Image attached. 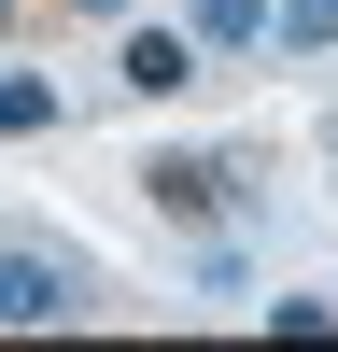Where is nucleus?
I'll return each instance as SVG.
<instances>
[{
    "instance_id": "obj_5",
    "label": "nucleus",
    "mask_w": 338,
    "mask_h": 352,
    "mask_svg": "<svg viewBox=\"0 0 338 352\" xmlns=\"http://www.w3.org/2000/svg\"><path fill=\"white\" fill-rule=\"evenodd\" d=\"M56 127V85L43 71H0V141H43Z\"/></svg>"
},
{
    "instance_id": "obj_2",
    "label": "nucleus",
    "mask_w": 338,
    "mask_h": 352,
    "mask_svg": "<svg viewBox=\"0 0 338 352\" xmlns=\"http://www.w3.org/2000/svg\"><path fill=\"white\" fill-rule=\"evenodd\" d=\"M0 324H84V268L43 254V240H14L0 254Z\"/></svg>"
},
{
    "instance_id": "obj_1",
    "label": "nucleus",
    "mask_w": 338,
    "mask_h": 352,
    "mask_svg": "<svg viewBox=\"0 0 338 352\" xmlns=\"http://www.w3.org/2000/svg\"><path fill=\"white\" fill-rule=\"evenodd\" d=\"M240 184H254L240 155H141V197H155L169 226H225V212H240Z\"/></svg>"
},
{
    "instance_id": "obj_4",
    "label": "nucleus",
    "mask_w": 338,
    "mask_h": 352,
    "mask_svg": "<svg viewBox=\"0 0 338 352\" xmlns=\"http://www.w3.org/2000/svg\"><path fill=\"white\" fill-rule=\"evenodd\" d=\"M254 43L296 71V56H324V43H338V0H268V28H254Z\"/></svg>"
},
{
    "instance_id": "obj_6",
    "label": "nucleus",
    "mask_w": 338,
    "mask_h": 352,
    "mask_svg": "<svg viewBox=\"0 0 338 352\" xmlns=\"http://www.w3.org/2000/svg\"><path fill=\"white\" fill-rule=\"evenodd\" d=\"M268 28V0H197V43H254Z\"/></svg>"
},
{
    "instance_id": "obj_7",
    "label": "nucleus",
    "mask_w": 338,
    "mask_h": 352,
    "mask_svg": "<svg viewBox=\"0 0 338 352\" xmlns=\"http://www.w3.org/2000/svg\"><path fill=\"white\" fill-rule=\"evenodd\" d=\"M56 14H127V0H56Z\"/></svg>"
},
{
    "instance_id": "obj_3",
    "label": "nucleus",
    "mask_w": 338,
    "mask_h": 352,
    "mask_svg": "<svg viewBox=\"0 0 338 352\" xmlns=\"http://www.w3.org/2000/svg\"><path fill=\"white\" fill-rule=\"evenodd\" d=\"M113 71H127L141 99H183V85H197V28H127V56H113Z\"/></svg>"
}]
</instances>
